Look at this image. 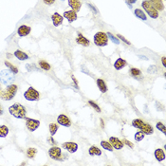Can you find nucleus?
I'll return each mask as SVG.
<instances>
[{"label":"nucleus","instance_id":"obj_34","mask_svg":"<svg viewBox=\"0 0 166 166\" xmlns=\"http://www.w3.org/2000/svg\"><path fill=\"white\" fill-rule=\"evenodd\" d=\"M130 73H131V75H132L133 77L137 78V77L140 76V69H138V68L132 67L131 69H130Z\"/></svg>","mask_w":166,"mask_h":166},{"label":"nucleus","instance_id":"obj_19","mask_svg":"<svg viewBox=\"0 0 166 166\" xmlns=\"http://www.w3.org/2000/svg\"><path fill=\"white\" fill-rule=\"evenodd\" d=\"M126 65H127V63H126V61L124 59H122V58H118L116 60V62L114 63V67H115V69H117V70H121Z\"/></svg>","mask_w":166,"mask_h":166},{"label":"nucleus","instance_id":"obj_14","mask_svg":"<svg viewBox=\"0 0 166 166\" xmlns=\"http://www.w3.org/2000/svg\"><path fill=\"white\" fill-rule=\"evenodd\" d=\"M31 27L26 26V25H22V26H20L19 28H18L17 33L20 37H25V36H27L31 33Z\"/></svg>","mask_w":166,"mask_h":166},{"label":"nucleus","instance_id":"obj_20","mask_svg":"<svg viewBox=\"0 0 166 166\" xmlns=\"http://www.w3.org/2000/svg\"><path fill=\"white\" fill-rule=\"evenodd\" d=\"M14 56L16 57V58L18 60H20V61H25V60H28V55L26 53V52H24L22 51V50H20V49H17L14 51Z\"/></svg>","mask_w":166,"mask_h":166},{"label":"nucleus","instance_id":"obj_27","mask_svg":"<svg viewBox=\"0 0 166 166\" xmlns=\"http://www.w3.org/2000/svg\"><path fill=\"white\" fill-rule=\"evenodd\" d=\"M4 64H5V66L8 67V68H10V70L12 71V72H13L14 74H17V73H18V68H17L15 66H13L12 63L8 62V61H5Z\"/></svg>","mask_w":166,"mask_h":166},{"label":"nucleus","instance_id":"obj_24","mask_svg":"<svg viewBox=\"0 0 166 166\" xmlns=\"http://www.w3.org/2000/svg\"><path fill=\"white\" fill-rule=\"evenodd\" d=\"M9 127L7 125H0V138H6L9 134Z\"/></svg>","mask_w":166,"mask_h":166},{"label":"nucleus","instance_id":"obj_37","mask_svg":"<svg viewBox=\"0 0 166 166\" xmlns=\"http://www.w3.org/2000/svg\"><path fill=\"white\" fill-rule=\"evenodd\" d=\"M117 37H119V39H120V40H122V42H124L125 44H127V45H131V43L129 42V41L127 40V39H125V38H124L122 35H121V34H118V35H117Z\"/></svg>","mask_w":166,"mask_h":166},{"label":"nucleus","instance_id":"obj_15","mask_svg":"<svg viewBox=\"0 0 166 166\" xmlns=\"http://www.w3.org/2000/svg\"><path fill=\"white\" fill-rule=\"evenodd\" d=\"M63 19H64V17L61 15V14H59L58 13H54L51 15L52 23L55 27H59L60 25L63 23Z\"/></svg>","mask_w":166,"mask_h":166},{"label":"nucleus","instance_id":"obj_38","mask_svg":"<svg viewBox=\"0 0 166 166\" xmlns=\"http://www.w3.org/2000/svg\"><path fill=\"white\" fill-rule=\"evenodd\" d=\"M48 142H49V144H51V145H55V144H56V142L53 140V136L49 137V138L48 139Z\"/></svg>","mask_w":166,"mask_h":166},{"label":"nucleus","instance_id":"obj_29","mask_svg":"<svg viewBox=\"0 0 166 166\" xmlns=\"http://www.w3.org/2000/svg\"><path fill=\"white\" fill-rule=\"evenodd\" d=\"M49 133L51 136H54L56 134L57 130H58V125L56 124H50L49 125Z\"/></svg>","mask_w":166,"mask_h":166},{"label":"nucleus","instance_id":"obj_35","mask_svg":"<svg viewBox=\"0 0 166 166\" xmlns=\"http://www.w3.org/2000/svg\"><path fill=\"white\" fill-rule=\"evenodd\" d=\"M156 126H157V129H158L160 131H161L162 133H163V134H166V130H165L166 128H165V126H164L163 124H162V122H157Z\"/></svg>","mask_w":166,"mask_h":166},{"label":"nucleus","instance_id":"obj_44","mask_svg":"<svg viewBox=\"0 0 166 166\" xmlns=\"http://www.w3.org/2000/svg\"><path fill=\"white\" fill-rule=\"evenodd\" d=\"M161 62H162V65H163V67L166 68V58H165V57H162Z\"/></svg>","mask_w":166,"mask_h":166},{"label":"nucleus","instance_id":"obj_46","mask_svg":"<svg viewBox=\"0 0 166 166\" xmlns=\"http://www.w3.org/2000/svg\"><path fill=\"white\" fill-rule=\"evenodd\" d=\"M3 113H4V111H3V107H2L1 104H0V116H2Z\"/></svg>","mask_w":166,"mask_h":166},{"label":"nucleus","instance_id":"obj_25","mask_svg":"<svg viewBox=\"0 0 166 166\" xmlns=\"http://www.w3.org/2000/svg\"><path fill=\"white\" fill-rule=\"evenodd\" d=\"M134 13H135V15L138 17V18H140V19H142V20H143V21H146L147 16H146V14L144 13L142 10L136 9V10H134Z\"/></svg>","mask_w":166,"mask_h":166},{"label":"nucleus","instance_id":"obj_30","mask_svg":"<svg viewBox=\"0 0 166 166\" xmlns=\"http://www.w3.org/2000/svg\"><path fill=\"white\" fill-rule=\"evenodd\" d=\"M39 66H40V67L42 68V69H44V70H49L50 69V65L49 63H47L46 61L44 60H41V61H39Z\"/></svg>","mask_w":166,"mask_h":166},{"label":"nucleus","instance_id":"obj_26","mask_svg":"<svg viewBox=\"0 0 166 166\" xmlns=\"http://www.w3.org/2000/svg\"><path fill=\"white\" fill-rule=\"evenodd\" d=\"M101 146H102L103 149L109 151V152H112L113 151V146L111 145V143L109 142H106V140H102V142H101Z\"/></svg>","mask_w":166,"mask_h":166},{"label":"nucleus","instance_id":"obj_39","mask_svg":"<svg viewBox=\"0 0 166 166\" xmlns=\"http://www.w3.org/2000/svg\"><path fill=\"white\" fill-rule=\"evenodd\" d=\"M124 142V143H125L126 145H127V146H129V147H130V148H133V147H134V144H133L131 142H129V140H124V142Z\"/></svg>","mask_w":166,"mask_h":166},{"label":"nucleus","instance_id":"obj_2","mask_svg":"<svg viewBox=\"0 0 166 166\" xmlns=\"http://www.w3.org/2000/svg\"><path fill=\"white\" fill-rule=\"evenodd\" d=\"M17 85L15 84L9 85L5 89H3L0 92V99L3 101H10L13 99V97L16 95L17 93Z\"/></svg>","mask_w":166,"mask_h":166},{"label":"nucleus","instance_id":"obj_21","mask_svg":"<svg viewBox=\"0 0 166 166\" xmlns=\"http://www.w3.org/2000/svg\"><path fill=\"white\" fill-rule=\"evenodd\" d=\"M155 158H156V160L158 161H162L165 160V153H164V150L163 149H160L158 148L157 149L156 151H155Z\"/></svg>","mask_w":166,"mask_h":166},{"label":"nucleus","instance_id":"obj_45","mask_svg":"<svg viewBox=\"0 0 166 166\" xmlns=\"http://www.w3.org/2000/svg\"><path fill=\"white\" fill-rule=\"evenodd\" d=\"M71 78H72V80H73V82H74L75 86H76V88H78V85H77V80H76V79L74 78V76H73V75H72V76H71Z\"/></svg>","mask_w":166,"mask_h":166},{"label":"nucleus","instance_id":"obj_22","mask_svg":"<svg viewBox=\"0 0 166 166\" xmlns=\"http://www.w3.org/2000/svg\"><path fill=\"white\" fill-rule=\"evenodd\" d=\"M97 86L99 88L100 91L102 93H106L107 86H106V84L104 83V81L103 80V79H98V80H97Z\"/></svg>","mask_w":166,"mask_h":166},{"label":"nucleus","instance_id":"obj_36","mask_svg":"<svg viewBox=\"0 0 166 166\" xmlns=\"http://www.w3.org/2000/svg\"><path fill=\"white\" fill-rule=\"evenodd\" d=\"M88 103L90 104V106H91L93 108H94V109L97 111V112H101V108H100V106H98V104H97L95 102H93V101H88Z\"/></svg>","mask_w":166,"mask_h":166},{"label":"nucleus","instance_id":"obj_31","mask_svg":"<svg viewBox=\"0 0 166 166\" xmlns=\"http://www.w3.org/2000/svg\"><path fill=\"white\" fill-rule=\"evenodd\" d=\"M106 34L108 36V39H110L111 41H112L114 44H116V45H119L120 44V40L116 37V36H114L111 32H106Z\"/></svg>","mask_w":166,"mask_h":166},{"label":"nucleus","instance_id":"obj_6","mask_svg":"<svg viewBox=\"0 0 166 166\" xmlns=\"http://www.w3.org/2000/svg\"><path fill=\"white\" fill-rule=\"evenodd\" d=\"M142 6L151 18L157 19L158 17V10H157L152 5H151V3L148 1V0H144V1H142Z\"/></svg>","mask_w":166,"mask_h":166},{"label":"nucleus","instance_id":"obj_16","mask_svg":"<svg viewBox=\"0 0 166 166\" xmlns=\"http://www.w3.org/2000/svg\"><path fill=\"white\" fill-rule=\"evenodd\" d=\"M67 1H68V6L72 9V10L78 13L79 10H81L82 4H81L80 0H67Z\"/></svg>","mask_w":166,"mask_h":166},{"label":"nucleus","instance_id":"obj_9","mask_svg":"<svg viewBox=\"0 0 166 166\" xmlns=\"http://www.w3.org/2000/svg\"><path fill=\"white\" fill-rule=\"evenodd\" d=\"M26 126L28 131L33 132L40 126V121L31 118H26Z\"/></svg>","mask_w":166,"mask_h":166},{"label":"nucleus","instance_id":"obj_50","mask_svg":"<svg viewBox=\"0 0 166 166\" xmlns=\"http://www.w3.org/2000/svg\"><path fill=\"white\" fill-rule=\"evenodd\" d=\"M61 1H65V0H61Z\"/></svg>","mask_w":166,"mask_h":166},{"label":"nucleus","instance_id":"obj_48","mask_svg":"<svg viewBox=\"0 0 166 166\" xmlns=\"http://www.w3.org/2000/svg\"><path fill=\"white\" fill-rule=\"evenodd\" d=\"M7 57H9V58H10V57H12V55H10V54H9V53H7Z\"/></svg>","mask_w":166,"mask_h":166},{"label":"nucleus","instance_id":"obj_1","mask_svg":"<svg viewBox=\"0 0 166 166\" xmlns=\"http://www.w3.org/2000/svg\"><path fill=\"white\" fill-rule=\"evenodd\" d=\"M9 112L12 116L15 117L16 119H26L27 117V110L25 106L21 103H15L13 106L9 107Z\"/></svg>","mask_w":166,"mask_h":166},{"label":"nucleus","instance_id":"obj_23","mask_svg":"<svg viewBox=\"0 0 166 166\" xmlns=\"http://www.w3.org/2000/svg\"><path fill=\"white\" fill-rule=\"evenodd\" d=\"M88 154L90 156H101V155H102V151H101L98 147L91 146L88 149Z\"/></svg>","mask_w":166,"mask_h":166},{"label":"nucleus","instance_id":"obj_5","mask_svg":"<svg viewBox=\"0 0 166 166\" xmlns=\"http://www.w3.org/2000/svg\"><path fill=\"white\" fill-rule=\"evenodd\" d=\"M94 44L98 47H106L108 44V36L106 32L99 31L94 35Z\"/></svg>","mask_w":166,"mask_h":166},{"label":"nucleus","instance_id":"obj_17","mask_svg":"<svg viewBox=\"0 0 166 166\" xmlns=\"http://www.w3.org/2000/svg\"><path fill=\"white\" fill-rule=\"evenodd\" d=\"M76 42L78 43L79 45L84 46V47H88L89 44H90V42H89L88 39L85 38L82 33H80V32L78 33V37L76 38Z\"/></svg>","mask_w":166,"mask_h":166},{"label":"nucleus","instance_id":"obj_11","mask_svg":"<svg viewBox=\"0 0 166 166\" xmlns=\"http://www.w3.org/2000/svg\"><path fill=\"white\" fill-rule=\"evenodd\" d=\"M62 147L64 149H66L67 151H68L69 153H75L78 150V144L73 142H64L62 144Z\"/></svg>","mask_w":166,"mask_h":166},{"label":"nucleus","instance_id":"obj_49","mask_svg":"<svg viewBox=\"0 0 166 166\" xmlns=\"http://www.w3.org/2000/svg\"><path fill=\"white\" fill-rule=\"evenodd\" d=\"M0 92H1V85H0Z\"/></svg>","mask_w":166,"mask_h":166},{"label":"nucleus","instance_id":"obj_8","mask_svg":"<svg viewBox=\"0 0 166 166\" xmlns=\"http://www.w3.org/2000/svg\"><path fill=\"white\" fill-rule=\"evenodd\" d=\"M49 156L50 157V158H52L54 160H64L62 150H61L60 147L52 146L51 148L49 150Z\"/></svg>","mask_w":166,"mask_h":166},{"label":"nucleus","instance_id":"obj_32","mask_svg":"<svg viewBox=\"0 0 166 166\" xmlns=\"http://www.w3.org/2000/svg\"><path fill=\"white\" fill-rule=\"evenodd\" d=\"M144 136H145V134H144L143 132H142V131H140V132H137L136 134H135V140L137 142H140V140H142L143 139H144Z\"/></svg>","mask_w":166,"mask_h":166},{"label":"nucleus","instance_id":"obj_4","mask_svg":"<svg viewBox=\"0 0 166 166\" xmlns=\"http://www.w3.org/2000/svg\"><path fill=\"white\" fill-rule=\"evenodd\" d=\"M15 80L14 73L10 69H4L0 71V83L3 85H12Z\"/></svg>","mask_w":166,"mask_h":166},{"label":"nucleus","instance_id":"obj_10","mask_svg":"<svg viewBox=\"0 0 166 166\" xmlns=\"http://www.w3.org/2000/svg\"><path fill=\"white\" fill-rule=\"evenodd\" d=\"M57 122L60 125H63L65 127H70L71 126V121L69 120V118L64 114H60L57 117Z\"/></svg>","mask_w":166,"mask_h":166},{"label":"nucleus","instance_id":"obj_12","mask_svg":"<svg viewBox=\"0 0 166 166\" xmlns=\"http://www.w3.org/2000/svg\"><path fill=\"white\" fill-rule=\"evenodd\" d=\"M63 17L66 18L69 23L73 22V21H75V20H77V18H78L77 13L74 12V10H67V12H65L63 14Z\"/></svg>","mask_w":166,"mask_h":166},{"label":"nucleus","instance_id":"obj_40","mask_svg":"<svg viewBox=\"0 0 166 166\" xmlns=\"http://www.w3.org/2000/svg\"><path fill=\"white\" fill-rule=\"evenodd\" d=\"M43 2L45 3L46 5H52V4H54V3H55V0H43Z\"/></svg>","mask_w":166,"mask_h":166},{"label":"nucleus","instance_id":"obj_41","mask_svg":"<svg viewBox=\"0 0 166 166\" xmlns=\"http://www.w3.org/2000/svg\"><path fill=\"white\" fill-rule=\"evenodd\" d=\"M137 2V0H126V4L129 5V8H132V4H134V3Z\"/></svg>","mask_w":166,"mask_h":166},{"label":"nucleus","instance_id":"obj_28","mask_svg":"<svg viewBox=\"0 0 166 166\" xmlns=\"http://www.w3.org/2000/svg\"><path fill=\"white\" fill-rule=\"evenodd\" d=\"M36 153H37V150H36L35 148H32V147L28 148V149L27 150V152H26L27 157H28V158H33L35 157Z\"/></svg>","mask_w":166,"mask_h":166},{"label":"nucleus","instance_id":"obj_47","mask_svg":"<svg viewBox=\"0 0 166 166\" xmlns=\"http://www.w3.org/2000/svg\"><path fill=\"white\" fill-rule=\"evenodd\" d=\"M100 122H101V126H102V128H104V124H103V119H100Z\"/></svg>","mask_w":166,"mask_h":166},{"label":"nucleus","instance_id":"obj_33","mask_svg":"<svg viewBox=\"0 0 166 166\" xmlns=\"http://www.w3.org/2000/svg\"><path fill=\"white\" fill-rule=\"evenodd\" d=\"M26 69L28 71H37L38 70V67L35 66L34 64H27L26 65Z\"/></svg>","mask_w":166,"mask_h":166},{"label":"nucleus","instance_id":"obj_3","mask_svg":"<svg viewBox=\"0 0 166 166\" xmlns=\"http://www.w3.org/2000/svg\"><path fill=\"white\" fill-rule=\"evenodd\" d=\"M132 125L134 126L135 128L140 129V131L143 132L145 135H152L154 133V129L149 124H146L142 120L140 119H135L132 122Z\"/></svg>","mask_w":166,"mask_h":166},{"label":"nucleus","instance_id":"obj_13","mask_svg":"<svg viewBox=\"0 0 166 166\" xmlns=\"http://www.w3.org/2000/svg\"><path fill=\"white\" fill-rule=\"evenodd\" d=\"M109 142L111 143V145H112L115 149L117 150H120L122 149V147H124V142H122V140H120L118 138H116V137H110L109 138Z\"/></svg>","mask_w":166,"mask_h":166},{"label":"nucleus","instance_id":"obj_43","mask_svg":"<svg viewBox=\"0 0 166 166\" xmlns=\"http://www.w3.org/2000/svg\"><path fill=\"white\" fill-rule=\"evenodd\" d=\"M157 70V68H156V67L155 66H151V67H149V69H148V72L149 73H151V72H155Z\"/></svg>","mask_w":166,"mask_h":166},{"label":"nucleus","instance_id":"obj_7","mask_svg":"<svg viewBox=\"0 0 166 166\" xmlns=\"http://www.w3.org/2000/svg\"><path fill=\"white\" fill-rule=\"evenodd\" d=\"M24 98L27 101L34 102V101L39 100V98H40V94H39V92L35 88L30 86V88L27 89V91L24 93Z\"/></svg>","mask_w":166,"mask_h":166},{"label":"nucleus","instance_id":"obj_18","mask_svg":"<svg viewBox=\"0 0 166 166\" xmlns=\"http://www.w3.org/2000/svg\"><path fill=\"white\" fill-rule=\"evenodd\" d=\"M148 1L157 10H163L164 5H163L162 0H148Z\"/></svg>","mask_w":166,"mask_h":166},{"label":"nucleus","instance_id":"obj_42","mask_svg":"<svg viewBox=\"0 0 166 166\" xmlns=\"http://www.w3.org/2000/svg\"><path fill=\"white\" fill-rule=\"evenodd\" d=\"M88 6L89 8L93 10V12H94V13H98V10H97V9H96L95 7L93 6V5H91V4H89V3H88Z\"/></svg>","mask_w":166,"mask_h":166}]
</instances>
